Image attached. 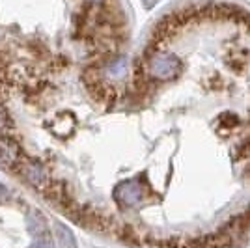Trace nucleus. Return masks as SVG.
<instances>
[{
    "instance_id": "1",
    "label": "nucleus",
    "mask_w": 250,
    "mask_h": 248,
    "mask_svg": "<svg viewBox=\"0 0 250 248\" xmlns=\"http://www.w3.org/2000/svg\"><path fill=\"white\" fill-rule=\"evenodd\" d=\"M13 170L19 174V177L26 185L34 186L36 190H42V192L43 188L49 185V181H51L43 165L36 163V161H19L17 165L13 166Z\"/></svg>"
},
{
    "instance_id": "2",
    "label": "nucleus",
    "mask_w": 250,
    "mask_h": 248,
    "mask_svg": "<svg viewBox=\"0 0 250 248\" xmlns=\"http://www.w3.org/2000/svg\"><path fill=\"white\" fill-rule=\"evenodd\" d=\"M149 69L157 79H170L179 73V60L170 54H155L149 58Z\"/></svg>"
},
{
    "instance_id": "3",
    "label": "nucleus",
    "mask_w": 250,
    "mask_h": 248,
    "mask_svg": "<svg viewBox=\"0 0 250 248\" xmlns=\"http://www.w3.org/2000/svg\"><path fill=\"white\" fill-rule=\"evenodd\" d=\"M43 196L47 198L52 206L63 207V209L73 206L71 194H69V190L65 188L62 181H49V185L43 188Z\"/></svg>"
},
{
    "instance_id": "4",
    "label": "nucleus",
    "mask_w": 250,
    "mask_h": 248,
    "mask_svg": "<svg viewBox=\"0 0 250 248\" xmlns=\"http://www.w3.org/2000/svg\"><path fill=\"white\" fill-rule=\"evenodd\" d=\"M21 147L8 135H0V168H13L21 159Z\"/></svg>"
},
{
    "instance_id": "5",
    "label": "nucleus",
    "mask_w": 250,
    "mask_h": 248,
    "mask_svg": "<svg viewBox=\"0 0 250 248\" xmlns=\"http://www.w3.org/2000/svg\"><path fill=\"white\" fill-rule=\"evenodd\" d=\"M75 125H77V122H75L73 116L69 112H63V114H60V116H56L51 122V131L56 136L65 138V136H69L73 133Z\"/></svg>"
},
{
    "instance_id": "6",
    "label": "nucleus",
    "mask_w": 250,
    "mask_h": 248,
    "mask_svg": "<svg viewBox=\"0 0 250 248\" xmlns=\"http://www.w3.org/2000/svg\"><path fill=\"white\" fill-rule=\"evenodd\" d=\"M116 200L125 206H135L140 200V188L135 185V181H127L116 188Z\"/></svg>"
},
{
    "instance_id": "7",
    "label": "nucleus",
    "mask_w": 250,
    "mask_h": 248,
    "mask_svg": "<svg viewBox=\"0 0 250 248\" xmlns=\"http://www.w3.org/2000/svg\"><path fill=\"white\" fill-rule=\"evenodd\" d=\"M28 229H30L32 235H36V237L49 233L47 231V222H45V218H43L40 211H30V215H28Z\"/></svg>"
},
{
    "instance_id": "8",
    "label": "nucleus",
    "mask_w": 250,
    "mask_h": 248,
    "mask_svg": "<svg viewBox=\"0 0 250 248\" xmlns=\"http://www.w3.org/2000/svg\"><path fill=\"white\" fill-rule=\"evenodd\" d=\"M56 237L60 243V248H77V241H75L73 233L63 226V224H56Z\"/></svg>"
},
{
    "instance_id": "9",
    "label": "nucleus",
    "mask_w": 250,
    "mask_h": 248,
    "mask_svg": "<svg viewBox=\"0 0 250 248\" xmlns=\"http://www.w3.org/2000/svg\"><path fill=\"white\" fill-rule=\"evenodd\" d=\"M30 248H54V243H52L51 235L45 233V235L36 237V241H34V245H32Z\"/></svg>"
},
{
    "instance_id": "10",
    "label": "nucleus",
    "mask_w": 250,
    "mask_h": 248,
    "mask_svg": "<svg viewBox=\"0 0 250 248\" xmlns=\"http://www.w3.org/2000/svg\"><path fill=\"white\" fill-rule=\"evenodd\" d=\"M8 129H10V116H8V110L0 104V135H6Z\"/></svg>"
},
{
    "instance_id": "11",
    "label": "nucleus",
    "mask_w": 250,
    "mask_h": 248,
    "mask_svg": "<svg viewBox=\"0 0 250 248\" xmlns=\"http://www.w3.org/2000/svg\"><path fill=\"white\" fill-rule=\"evenodd\" d=\"M8 196H10V194H8V188L0 185V204H2L4 200H8Z\"/></svg>"
},
{
    "instance_id": "12",
    "label": "nucleus",
    "mask_w": 250,
    "mask_h": 248,
    "mask_svg": "<svg viewBox=\"0 0 250 248\" xmlns=\"http://www.w3.org/2000/svg\"><path fill=\"white\" fill-rule=\"evenodd\" d=\"M90 2H101V0H90Z\"/></svg>"
}]
</instances>
